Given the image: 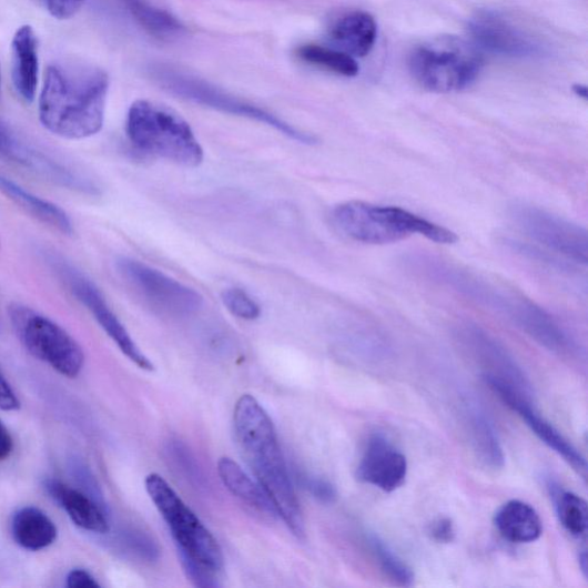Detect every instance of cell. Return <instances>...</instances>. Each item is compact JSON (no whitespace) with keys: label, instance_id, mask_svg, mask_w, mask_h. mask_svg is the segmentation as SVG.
<instances>
[{"label":"cell","instance_id":"6da1fadb","mask_svg":"<svg viewBox=\"0 0 588 588\" xmlns=\"http://www.w3.org/2000/svg\"><path fill=\"white\" fill-rule=\"evenodd\" d=\"M110 80L93 64L67 61L49 67L40 95L43 126L55 136L84 140L101 132Z\"/></svg>","mask_w":588,"mask_h":588},{"label":"cell","instance_id":"7a4b0ae2","mask_svg":"<svg viewBox=\"0 0 588 588\" xmlns=\"http://www.w3.org/2000/svg\"><path fill=\"white\" fill-rule=\"evenodd\" d=\"M234 426L246 463L277 516L294 536L305 539L304 515L268 413L253 396L244 395L235 406Z\"/></svg>","mask_w":588,"mask_h":588},{"label":"cell","instance_id":"3957f363","mask_svg":"<svg viewBox=\"0 0 588 588\" xmlns=\"http://www.w3.org/2000/svg\"><path fill=\"white\" fill-rule=\"evenodd\" d=\"M332 220L345 237L367 245L397 243L414 235L445 245L457 242L448 229L395 206L351 201L337 205Z\"/></svg>","mask_w":588,"mask_h":588},{"label":"cell","instance_id":"277c9868","mask_svg":"<svg viewBox=\"0 0 588 588\" xmlns=\"http://www.w3.org/2000/svg\"><path fill=\"white\" fill-rule=\"evenodd\" d=\"M125 133L141 153L194 169L202 165L204 150L190 124L174 110L151 101L130 107Z\"/></svg>","mask_w":588,"mask_h":588},{"label":"cell","instance_id":"5b68a950","mask_svg":"<svg viewBox=\"0 0 588 588\" xmlns=\"http://www.w3.org/2000/svg\"><path fill=\"white\" fill-rule=\"evenodd\" d=\"M408 67L423 89L449 93L465 90L476 81L483 57L473 43L444 37L416 47L409 55Z\"/></svg>","mask_w":588,"mask_h":588},{"label":"cell","instance_id":"8992f818","mask_svg":"<svg viewBox=\"0 0 588 588\" xmlns=\"http://www.w3.org/2000/svg\"><path fill=\"white\" fill-rule=\"evenodd\" d=\"M153 80L162 88L185 101L223 113L246 118L277 130L287 139L305 145L316 144V139L293 126L275 114L239 100L217 87L189 73L169 67H156L151 71Z\"/></svg>","mask_w":588,"mask_h":588},{"label":"cell","instance_id":"52a82bcc","mask_svg":"<svg viewBox=\"0 0 588 588\" xmlns=\"http://www.w3.org/2000/svg\"><path fill=\"white\" fill-rule=\"evenodd\" d=\"M145 486L151 500L168 523L179 554L220 572L223 568L222 549L199 516L160 475H149Z\"/></svg>","mask_w":588,"mask_h":588},{"label":"cell","instance_id":"ba28073f","mask_svg":"<svg viewBox=\"0 0 588 588\" xmlns=\"http://www.w3.org/2000/svg\"><path fill=\"white\" fill-rule=\"evenodd\" d=\"M13 331L22 346L60 375L75 378L84 366L80 344L51 318L21 304L9 307Z\"/></svg>","mask_w":588,"mask_h":588},{"label":"cell","instance_id":"9c48e42d","mask_svg":"<svg viewBox=\"0 0 588 588\" xmlns=\"http://www.w3.org/2000/svg\"><path fill=\"white\" fill-rule=\"evenodd\" d=\"M116 268L139 296L161 314L184 317L197 313L204 304L200 292L142 261L121 257Z\"/></svg>","mask_w":588,"mask_h":588},{"label":"cell","instance_id":"30bf717a","mask_svg":"<svg viewBox=\"0 0 588 588\" xmlns=\"http://www.w3.org/2000/svg\"><path fill=\"white\" fill-rule=\"evenodd\" d=\"M510 219L518 231L574 264H588V234L585 227L545 210L515 205Z\"/></svg>","mask_w":588,"mask_h":588},{"label":"cell","instance_id":"8fae6325","mask_svg":"<svg viewBox=\"0 0 588 588\" xmlns=\"http://www.w3.org/2000/svg\"><path fill=\"white\" fill-rule=\"evenodd\" d=\"M51 263L73 296L93 315L98 324L102 326V330L129 361L143 371L153 372V364L132 336L129 335L124 325L109 306L102 291L89 277L68 264L67 261L52 258Z\"/></svg>","mask_w":588,"mask_h":588},{"label":"cell","instance_id":"7c38bea8","mask_svg":"<svg viewBox=\"0 0 588 588\" xmlns=\"http://www.w3.org/2000/svg\"><path fill=\"white\" fill-rule=\"evenodd\" d=\"M483 379L506 406L516 412L523 420H526L530 430L547 447L559 454L567 464L586 478L587 464L585 457L551 423L533 408L527 395L493 374L485 373Z\"/></svg>","mask_w":588,"mask_h":588},{"label":"cell","instance_id":"4fadbf2b","mask_svg":"<svg viewBox=\"0 0 588 588\" xmlns=\"http://www.w3.org/2000/svg\"><path fill=\"white\" fill-rule=\"evenodd\" d=\"M472 43L479 51L508 58H528L540 52L537 41L527 31L495 11H481L472 18Z\"/></svg>","mask_w":588,"mask_h":588},{"label":"cell","instance_id":"5bb4252c","mask_svg":"<svg viewBox=\"0 0 588 588\" xmlns=\"http://www.w3.org/2000/svg\"><path fill=\"white\" fill-rule=\"evenodd\" d=\"M0 159L16 163L49 181L73 190L89 192L91 181L62 166L57 160L27 145L0 121Z\"/></svg>","mask_w":588,"mask_h":588},{"label":"cell","instance_id":"9a60e30c","mask_svg":"<svg viewBox=\"0 0 588 588\" xmlns=\"http://www.w3.org/2000/svg\"><path fill=\"white\" fill-rule=\"evenodd\" d=\"M407 473L406 456L384 435L378 434L369 438L357 466L356 477L391 494L405 484Z\"/></svg>","mask_w":588,"mask_h":588},{"label":"cell","instance_id":"2e32d148","mask_svg":"<svg viewBox=\"0 0 588 588\" xmlns=\"http://www.w3.org/2000/svg\"><path fill=\"white\" fill-rule=\"evenodd\" d=\"M518 328L550 352L572 355L576 345L545 310L514 293L504 314Z\"/></svg>","mask_w":588,"mask_h":588},{"label":"cell","instance_id":"e0dca14e","mask_svg":"<svg viewBox=\"0 0 588 588\" xmlns=\"http://www.w3.org/2000/svg\"><path fill=\"white\" fill-rule=\"evenodd\" d=\"M465 343L472 348L479 361L488 368L485 373L493 374L528 396L529 383L514 358L495 338L477 326L468 325L463 331Z\"/></svg>","mask_w":588,"mask_h":588},{"label":"cell","instance_id":"ac0fdd59","mask_svg":"<svg viewBox=\"0 0 588 588\" xmlns=\"http://www.w3.org/2000/svg\"><path fill=\"white\" fill-rule=\"evenodd\" d=\"M45 489L80 529L101 535L110 531L104 507L94 498L55 479L47 480Z\"/></svg>","mask_w":588,"mask_h":588},{"label":"cell","instance_id":"d6986e66","mask_svg":"<svg viewBox=\"0 0 588 588\" xmlns=\"http://www.w3.org/2000/svg\"><path fill=\"white\" fill-rule=\"evenodd\" d=\"M39 41L31 26L20 27L12 40V79L23 101L34 102L39 85Z\"/></svg>","mask_w":588,"mask_h":588},{"label":"cell","instance_id":"ffe728a7","mask_svg":"<svg viewBox=\"0 0 588 588\" xmlns=\"http://www.w3.org/2000/svg\"><path fill=\"white\" fill-rule=\"evenodd\" d=\"M328 40L333 48L353 58L366 57L375 47L377 23L367 12H347L331 24Z\"/></svg>","mask_w":588,"mask_h":588},{"label":"cell","instance_id":"44dd1931","mask_svg":"<svg viewBox=\"0 0 588 588\" xmlns=\"http://www.w3.org/2000/svg\"><path fill=\"white\" fill-rule=\"evenodd\" d=\"M0 191L28 214L54 229V231L68 236L73 235V222L70 215L60 206L27 191L2 174H0Z\"/></svg>","mask_w":588,"mask_h":588},{"label":"cell","instance_id":"7402d4cb","mask_svg":"<svg viewBox=\"0 0 588 588\" xmlns=\"http://www.w3.org/2000/svg\"><path fill=\"white\" fill-rule=\"evenodd\" d=\"M495 526L506 540L514 544L534 543L543 534V521L537 510L519 500H511L497 511Z\"/></svg>","mask_w":588,"mask_h":588},{"label":"cell","instance_id":"603a6c76","mask_svg":"<svg viewBox=\"0 0 588 588\" xmlns=\"http://www.w3.org/2000/svg\"><path fill=\"white\" fill-rule=\"evenodd\" d=\"M12 535L20 547L38 551L55 543L58 529L44 511L37 507H24L13 516Z\"/></svg>","mask_w":588,"mask_h":588},{"label":"cell","instance_id":"cb8c5ba5","mask_svg":"<svg viewBox=\"0 0 588 588\" xmlns=\"http://www.w3.org/2000/svg\"><path fill=\"white\" fill-rule=\"evenodd\" d=\"M467 424L478 459L494 470L504 468V448L491 419L480 408L470 406L467 409Z\"/></svg>","mask_w":588,"mask_h":588},{"label":"cell","instance_id":"d4e9b609","mask_svg":"<svg viewBox=\"0 0 588 588\" xmlns=\"http://www.w3.org/2000/svg\"><path fill=\"white\" fill-rule=\"evenodd\" d=\"M217 472L222 483L236 498L261 513L277 516L263 487L255 483L231 457H221Z\"/></svg>","mask_w":588,"mask_h":588},{"label":"cell","instance_id":"484cf974","mask_svg":"<svg viewBox=\"0 0 588 588\" xmlns=\"http://www.w3.org/2000/svg\"><path fill=\"white\" fill-rule=\"evenodd\" d=\"M130 12L152 37L160 40H172L183 34L182 22L168 11L142 3L141 0H129Z\"/></svg>","mask_w":588,"mask_h":588},{"label":"cell","instance_id":"4316f807","mask_svg":"<svg viewBox=\"0 0 588 588\" xmlns=\"http://www.w3.org/2000/svg\"><path fill=\"white\" fill-rule=\"evenodd\" d=\"M297 55L313 67L345 78H354L361 72L355 58L333 47L307 44L298 49Z\"/></svg>","mask_w":588,"mask_h":588},{"label":"cell","instance_id":"83f0119b","mask_svg":"<svg viewBox=\"0 0 588 588\" xmlns=\"http://www.w3.org/2000/svg\"><path fill=\"white\" fill-rule=\"evenodd\" d=\"M551 488L555 508L562 527L574 537H585L588 527L587 503L572 493L561 491L559 487Z\"/></svg>","mask_w":588,"mask_h":588},{"label":"cell","instance_id":"f1b7e54d","mask_svg":"<svg viewBox=\"0 0 588 588\" xmlns=\"http://www.w3.org/2000/svg\"><path fill=\"white\" fill-rule=\"evenodd\" d=\"M367 544L385 576L399 586L409 587L414 584L412 569L378 536L367 535Z\"/></svg>","mask_w":588,"mask_h":588},{"label":"cell","instance_id":"f546056e","mask_svg":"<svg viewBox=\"0 0 588 588\" xmlns=\"http://www.w3.org/2000/svg\"><path fill=\"white\" fill-rule=\"evenodd\" d=\"M221 298L225 308L242 320L253 321L261 315L260 305L243 288H226Z\"/></svg>","mask_w":588,"mask_h":588},{"label":"cell","instance_id":"4dcf8cb0","mask_svg":"<svg viewBox=\"0 0 588 588\" xmlns=\"http://www.w3.org/2000/svg\"><path fill=\"white\" fill-rule=\"evenodd\" d=\"M182 567L187 578L193 582L194 586L207 588L217 587V572L211 568L194 561L183 554H179Z\"/></svg>","mask_w":588,"mask_h":588},{"label":"cell","instance_id":"1f68e13d","mask_svg":"<svg viewBox=\"0 0 588 588\" xmlns=\"http://www.w3.org/2000/svg\"><path fill=\"white\" fill-rule=\"evenodd\" d=\"M47 11L58 20L75 17L88 0H41Z\"/></svg>","mask_w":588,"mask_h":588},{"label":"cell","instance_id":"d6a6232c","mask_svg":"<svg viewBox=\"0 0 588 588\" xmlns=\"http://www.w3.org/2000/svg\"><path fill=\"white\" fill-rule=\"evenodd\" d=\"M307 488L311 494L324 504H332L337 499L336 487L328 480L313 477L307 478Z\"/></svg>","mask_w":588,"mask_h":588},{"label":"cell","instance_id":"836d02e7","mask_svg":"<svg viewBox=\"0 0 588 588\" xmlns=\"http://www.w3.org/2000/svg\"><path fill=\"white\" fill-rule=\"evenodd\" d=\"M428 534L438 544H450L456 535L454 523L448 517H438L429 526Z\"/></svg>","mask_w":588,"mask_h":588},{"label":"cell","instance_id":"e575fe53","mask_svg":"<svg viewBox=\"0 0 588 588\" xmlns=\"http://www.w3.org/2000/svg\"><path fill=\"white\" fill-rule=\"evenodd\" d=\"M20 408V401L13 387L0 371V409L4 412H16Z\"/></svg>","mask_w":588,"mask_h":588},{"label":"cell","instance_id":"d590c367","mask_svg":"<svg viewBox=\"0 0 588 588\" xmlns=\"http://www.w3.org/2000/svg\"><path fill=\"white\" fill-rule=\"evenodd\" d=\"M68 586L70 588H97L101 585L87 570L74 569L68 576Z\"/></svg>","mask_w":588,"mask_h":588},{"label":"cell","instance_id":"8d00e7d4","mask_svg":"<svg viewBox=\"0 0 588 588\" xmlns=\"http://www.w3.org/2000/svg\"><path fill=\"white\" fill-rule=\"evenodd\" d=\"M14 442L6 424L0 420V462H6L11 456Z\"/></svg>","mask_w":588,"mask_h":588},{"label":"cell","instance_id":"74e56055","mask_svg":"<svg viewBox=\"0 0 588 588\" xmlns=\"http://www.w3.org/2000/svg\"><path fill=\"white\" fill-rule=\"evenodd\" d=\"M579 567L581 569V572L584 575L585 578H587V572H588V567H587V555H586V551H582L580 555H579Z\"/></svg>","mask_w":588,"mask_h":588},{"label":"cell","instance_id":"f35d334b","mask_svg":"<svg viewBox=\"0 0 588 588\" xmlns=\"http://www.w3.org/2000/svg\"><path fill=\"white\" fill-rule=\"evenodd\" d=\"M575 92L579 94L584 100L587 98V89L584 85H576Z\"/></svg>","mask_w":588,"mask_h":588}]
</instances>
